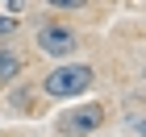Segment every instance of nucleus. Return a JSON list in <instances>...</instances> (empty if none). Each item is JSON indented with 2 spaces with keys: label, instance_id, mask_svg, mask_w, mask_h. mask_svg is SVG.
<instances>
[{
  "label": "nucleus",
  "instance_id": "obj_1",
  "mask_svg": "<svg viewBox=\"0 0 146 137\" xmlns=\"http://www.w3.org/2000/svg\"><path fill=\"white\" fill-rule=\"evenodd\" d=\"M92 83H96V71H92L88 62H58V67L46 71L42 96H50V100H75V96H84Z\"/></svg>",
  "mask_w": 146,
  "mask_h": 137
},
{
  "label": "nucleus",
  "instance_id": "obj_2",
  "mask_svg": "<svg viewBox=\"0 0 146 137\" xmlns=\"http://www.w3.org/2000/svg\"><path fill=\"white\" fill-rule=\"evenodd\" d=\"M54 125H58V133H67V137H88V133H96L104 125V104L88 100L79 108H71V112H63Z\"/></svg>",
  "mask_w": 146,
  "mask_h": 137
},
{
  "label": "nucleus",
  "instance_id": "obj_3",
  "mask_svg": "<svg viewBox=\"0 0 146 137\" xmlns=\"http://www.w3.org/2000/svg\"><path fill=\"white\" fill-rule=\"evenodd\" d=\"M34 42H38V50H42L46 58H71L79 50V33L67 29V25H42Z\"/></svg>",
  "mask_w": 146,
  "mask_h": 137
},
{
  "label": "nucleus",
  "instance_id": "obj_4",
  "mask_svg": "<svg viewBox=\"0 0 146 137\" xmlns=\"http://www.w3.org/2000/svg\"><path fill=\"white\" fill-rule=\"evenodd\" d=\"M21 50H13V46H0V87H9L17 75H21Z\"/></svg>",
  "mask_w": 146,
  "mask_h": 137
},
{
  "label": "nucleus",
  "instance_id": "obj_5",
  "mask_svg": "<svg viewBox=\"0 0 146 137\" xmlns=\"http://www.w3.org/2000/svg\"><path fill=\"white\" fill-rule=\"evenodd\" d=\"M13 33H17V17H13V12H0V42L13 37Z\"/></svg>",
  "mask_w": 146,
  "mask_h": 137
},
{
  "label": "nucleus",
  "instance_id": "obj_6",
  "mask_svg": "<svg viewBox=\"0 0 146 137\" xmlns=\"http://www.w3.org/2000/svg\"><path fill=\"white\" fill-rule=\"evenodd\" d=\"M46 4H50V9H63V12H71V9H84L88 0H46Z\"/></svg>",
  "mask_w": 146,
  "mask_h": 137
},
{
  "label": "nucleus",
  "instance_id": "obj_7",
  "mask_svg": "<svg viewBox=\"0 0 146 137\" xmlns=\"http://www.w3.org/2000/svg\"><path fill=\"white\" fill-rule=\"evenodd\" d=\"M25 0H0V12H13V17H21Z\"/></svg>",
  "mask_w": 146,
  "mask_h": 137
}]
</instances>
